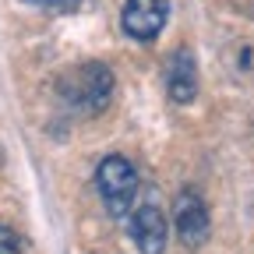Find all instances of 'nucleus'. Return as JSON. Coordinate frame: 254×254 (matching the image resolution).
<instances>
[{"instance_id": "nucleus-4", "label": "nucleus", "mask_w": 254, "mask_h": 254, "mask_svg": "<svg viewBox=\"0 0 254 254\" xmlns=\"http://www.w3.org/2000/svg\"><path fill=\"white\" fill-rule=\"evenodd\" d=\"M173 222H177V237L187 247H198L208 240V208L201 201L198 190H180L173 201Z\"/></svg>"}, {"instance_id": "nucleus-5", "label": "nucleus", "mask_w": 254, "mask_h": 254, "mask_svg": "<svg viewBox=\"0 0 254 254\" xmlns=\"http://www.w3.org/2000/svg\"><path fill=\"white\" fill-rule=\"evenodd\" d=\"M131 240L138 254H163L166 251V215L155 205H141L131 215Z\"/></svg>"}, {"instance_id": "nucleus-3", "label": "nucleus", "mask_w": 254, "mask_h": 254, "mask_svg": "<svg viewBox=\"0 0 254 254\" xmlns=\"http://www.w3.org/2000/svg\"><path fill=\"white\" fill-rule=\"evenodd\" d=\"M166 11H170V0H124L120 25L131 39L152 43L166 25Z\"/></svg>"}, {"instance_id": "nucleus-2", "label": "nucleus", "mask_w": 254, "mask_h": 254, "mask_svg": "<svg viewBox=\"0 0 254 254\" xmlns=\"http://www.w3.org/2000/svg\"><path fill=\"white\" fill-rule=\"evenodd\" d=\"M95 190H99V198H103L110 215L131 212L134 194H138V170L124 155H106L95 166Z\"/></svg>"}, {"instance_id": "nucleus-1", "label": "nucleus", "mask_w": 254, "mask_h": 254, "mask_svg": "<svg viewBox=\"0 0 254 254\" xmlns=\"http://www.w3.org/2000/svg\"><path fill=\"white\" fill-rule=\"evenodd\" d=\"M57 95L64 99V106L74 113H99L106 110L110 95H113V71L99 60H88L81 67H71L67 74H60L57 81Z\"/></svg>"}, {"instance_id": "nucleus-6", "label": "nucleus", "mask_w": 254, "mask_h": 254, "mask_svg": "<svg viewBox=\"0 0 254 254\" xmlns=\"http://www.w3.org/2000/svg\"><path fill=\"white\" fill-rule=\"evenodd\" d=\"M166 92L173 103H190L198 95V67H194V57L190 50H173L166 57Z\"/></svg>"}, {"instance_id": "nucleus-8", "label": "nucleus", "mask_w": 254, "mask_h": 254, "mask_svg": "<svg viewBox=\"0 0 254 254\" xmlns=\"http://www.w3.org/2000/svg\"><path fill=\"white\" fill-rule=\"evenodd\" d=\"M0 254H21L18 237H14V230H7V226H0Z\"/></svg>"}, {"instance_id": "nucleus-7", "label": "nucleus", "mask_w": 254, "mask_h": 254, "mask_svg": "<svg viewBox=\"0 0 254 254\" xmlns=\"http://www.w3.org/2000/svg\"><path fill=\"white\" fill-rule=\"evenodd\" d=\"M32 7H46V11H74L81 0H25Z\"/></svg>"}]
</instances>
